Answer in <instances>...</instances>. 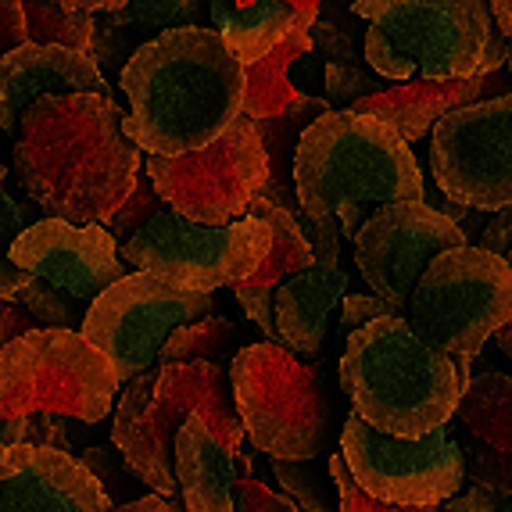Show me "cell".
<instances>
[{"mask_svg": "<svg viewBox=\"0 0 512 512\" xmlns=\"http://www.w3.org/2000/svg\"><path fill=\"white\" fill-rule=\"evenodd\" d=\"M11 165L47 215L108 226L137 187L144 151L111 94L40 97L22 119Z\"/></svg>", "mask_w": 512, "mask_h": 512, "instance_id": "obj_1", "label": "cell"}, {"mask_svg": "<svg viewBox=\"0 0 512 512\" xmlns=\"http://www.w3.org/2000/svg\"><path fill=\"white\" fill-rule=\"evenodd\" d=\"M129 97L126 133L144 154H190L244 115L248 72L215 26L169 29L119 72Z\"/></svg>", "mask_w": 512, "mask_h": 512, "instance_id": "obj_2", "label": "cell"}, {"mask_svg": "<svg viewBox=\"0 0 512 512\" xmlns=\"http://www.w3.org/2000/svg\"><path fill=\"white\" fill-rule=\"evenodd\" d=\"M301 208L316 222H341L355 240L362 222L384 205L427 201L416 151L380 115L344 108L305 129L294 162Z\"/></svg>", "mask_w": 512, "mask_h": 512, "instance_id": "obj_3", "label": "cell"}, {"mask_svg": "<svg viewBox=\"0 0 512 512\" xmlns=\"http://www.w3.org/2000/svg\"><path fill=\"white\" fill-rule=\"evenodd\" d=\"M470 355H448L423 341L409 316H384L344 337L341 384L366 423L394 437L448 427L473 384Z\"/></svg>", "mask_w": 512, "mask_h": 512, "instance_id": "obj_4", "label": "cell"}, {"mask_svg": "<svg viewBox=\"0 0 512 512\" xmlns=\"http://www.w3.org/2000/svg\"><path fill=\"white\" fill-rule=\"evenodd\" d=\"M190 416H205L212 430L244 452L248 427L240 419L230 366L219 362H154L122 387L111 419V444L126 470L158 495H180L176 437Z\"/></svg>", "mask_w": 512, "mask_h": 512, "instance_id": "obj_5", "label": "cell"}, {"mask_svg": "<svg viewBox=\"0 0 512 512\" xmlns=\"http://www.w3.org/2000/svg\"><path fill=\"white\" fill-rule=\"evenodd\" d=\"M230 373L248 441L269 459H323L341 441L351 412L341 359L301 362L298 351L258 341L240 348Z\"/></svg>", "mask_w": 512, "mask_h": 512, "instance_id": "obj_6", "label": "cell"}, {"mask_svg": "<svg viewBox=\"0 0 512 512\" xmlns=\"http://www.w3.org/2000/svg\"><path fill=\"white\" fill-rule=\"evenodd\" d=\"M355 15L369 22V69L394 83L480 76L495 33L487 0H359Z\"/></svg>", "mask_w": 512, "mask_h": 512, "instance_id": "obj_7", "label": "cell"}, {"mask_svg": "<svg viewBox=\"0 0 512 512\" xmlns=\"http://www.w3.org/2000/svg\"><path fill=\"white\" fill-rule=\"evenodd\" d=\"M8 258L22 269L15 301L40 326L83 330L86 312L111 283L129 276L133 265L122 258L119 237L104 222H69L43 215L26 226L8 248Z\"/></svg>", "mask_w": 512, "mask_h": 512, "instance_id": "obj_8", "label": "cell"}, {"mask_svg": "<svg viewBox=\"0 0 512 512\" xmlns=\"http://www.w3.org/2000/svg\"><path fill=\"white\" fill-rule=\"evenodd\" d=\"M122 380L83 330L36 326L0 351V416L54 412L101 423L119 402Z\"/></svg>", "mask_w": 512, "mask_h": 512, "instance_id": "obj_9", "label": "cell"}, {"mask_svg": "<svg viewBox=\"0 0 512 512\" xmlns=\"http://www.w3.org/2000/svg\"><path fill=\"white\" fill-rule=\"evenodd\" d=\"M269 251H273V226L262 215L251 212L230 226H208L172 208L158 212L137 237L122 244V258L133 269L154 273L180 291L201 294L251 280Z\"/></svg>", "mask_w": 512, "mask_h": 512, "instance_id": "obj_10", "label": "cell"}, {"mask_svg": "<svg viewBox=\"0 0 512 512\" xmlns=\"http://www.w3.org/2000/svg\"><path fill=\"white\" fill-rule=\"evenodd\" d=\"M409 323L434 348L477 359L480 348L512 323V262L480 244L444 251L419 276Z\"/></svg>", "mask_w": 512, "mask_h": 512, "instance_id": "obj_11", "label": "cell"}, {"mask_svg": "<svg viewBox=\"0 0 512 512\" xmlns=\"http://www.w3.org/2000/svg\"><path fill=\"white\" fill-rule=\"evenodd\" d=\"M154 190L172 212L208 226H230L251 215L255 197L269 183V154H265L258 122L240 115L219 140L190 154H147Z\"/></svg>", "mask_w": 512, "mask_h": 512, "instance_id": "obj_12", "label": "cell"}, {"mask_svg": "<svg viewBox=\"0 0 512 512\" xmlns=\"http://www.w3.org/2000/svg\"><path fill=\"white\" fill-rule=\"evenodd\" d=\"M341 452L369 495L398 505H444L466 487V452L452 423L423 437H394L351 409Z\"/></svg>", "mask_w": 512, "mask_h": 512, "instance_id": "obj_13", "label": "cell"}, {"mask_svg": "<svg viewBox=\"0 0 512 512\" xmlns=\"http://www.w3.org/2000/svg\"><path fill=\"white\" fill-rule=\"evenodd\" d=\"M212 294L180 291L154 273L133 269L90 305L83 333L108 355L122 387L158 362L165 341L180 326H190L212 312Z\"/></svg>", "mask_w": 512, "mask_h": 512, "instance_id": "obj_14", "label": "cell"}, {"mask_svg": "<svg viewBox=\"0 0 512 512\" xmlns=\"http://www.w3.org/2000/svg\"><path fill=\"white\" fill-rule=\"evenodd\" d=\"M430 169L444 197L473 212L512 205V94L466 104L430 133Z\"/></svg>", "mask_w": 512, "mask_h": 512, "instance_id": "obj_15", "label": "cell"}, {"mask_svg": "<svg viewBox=\"0 0 512 512\" xmlns=\"http://www.w3.org/2000/svg\"><path fill=\"white\" fill-rule=\"evenodd\" d=\"M466 244L470 233H462L459 222L441 208H430L427 201H398L376 208L362 222L355 237V265L376 298L391 301L402 316H409L412 291L430 262Z\"/></svg>", "mask_w": 512, "mask_h": 512, "instance_id": "obj_16", "label": "cell"}, {"mask_svg": "<svg viewBox=\"0 0 512 512\" xmlns=\"http://www.w3.org/2000/svg\"><path fill=\"white\" fill-rule=\"evenodd\" d=\"M305 237L316 248V265L287 276L276 287V323L283 333V348L305 359L323 355L326 337L333 330V308L348 298V273L341 269V222H316L301 208L294 212Z\"/></svg>", "mask_w": 512, "mask_h": 512, "instance_id": "obj_17", "label": "cell"}, {"mask_svg": "<svg viewBox=\"0 0 512 512\" xmlns=\"http://www.w3.org/2000/svg\"><path fill=\"white\" fill-rule=\"evenodd\" d=\"M0 512H115L83 459L47 444L0 448Z\"/></svg>", "mask_w": 512, "mask_h": 512, "instance_id": "obj_18", "label": "cell"}, {"mask_svg": "<svg viewBox=\"0 0 512 512\" xmlns=\"http://www.w3.org/2000/svg\"><path fill=\"white\" fill-rule=\"evenodd\" d=\"M69 94H108L94 54L58 43H26L0 58V126L8 137H18L26 111L40 97Z\"/></svg>", "mask_w": 512, "mask_h": 512, "instance_id": "obj_19", "label": "cell"}, {"mask_svg": "<svg viewBox=\"0 0 512 512\" xmlns=\"http://www.w3.org/2000/svg\"><path fill=\"white\" fill-rule=\"evenodd\" d=\"M176 477L190 512H237V484L251 477V459L233 452L205 416H190L176 437Z\"/></svg>", "mask_w": 512, "mask_h": 512, "instance_id": "obj_20", "label": "cell"}, {"mask_svg": "<svg viewBox=\"0 0 512 512\" xmlns=\"http://www.w3.org/2000/svg\"><path fill=\"white\" fill-rule=\"evenodd\" d=\"M251 212L262 215V219L273 226V251H269V258L262 262V269H258L251 280L237 283L233 291H237V301H240V308L248 312V319H255L258 330L273 344H283L280 323H276V287H280L287 276L301 273L308 265H316V248H312V240L301 230L298 215L287 212V208L273 205V201H265V197H255Z\"/></svg>", "mask_w": 512, "mask_h": 512, "instance_id": "obj_21", "label": "cell"}, {"mask_svg": "<svg viewBox=\"0 0 512 512\" xmlns=\"http://www.w3.org/2000/svg\"><path fill=\"white\" fill-rule=\"evenodd\" d=\"M484 76H466V79H427L416 76L409 83L384 86L380 94H369L355 104V111L366 115H380L402 133L409 144L423 140L427 133H434V126L452 115V111L477 104L484 97Z\"/></svg>", "mask_w": 512, "mask_h": 512, "instance_id": "obj_22", "label": "cell"}, {"mask_svg": "<svg viewBox=\"0 0 512 512\" xmlns=\"http://www.w3.org/2000/svg\"><path fill=\"white\" fill-rule=\"evenodd\" d=\"M205 15H212V0H129L119 11H97V40L90 54L119 69L144 47L147 36L201 26Z\"/></svg>", "mask_w": 512, "mask_h": 512, "instance_id": "obj_23", "label": "cell"}, {"mask_svg": "<svg viewBox=\"0 0 512 512\" xmlns=\"http://www.w3.org/2000/svg\"><path fill=\"white\" fill-rule=\"evenodd\" d=\"M333 108L326 97H308L301 94L291 108L273 119H255L258 133H262L265 154H269V183L258 197L273 201V205L287 208V212H301V197H298V183H294V162H298V144L305 137V129L316 119L330 115Z\"/></svg>", "mask_w": 512, "mask_h": 512, "instance_id": "obj_24", "label": "cell"}, {"mask_svg": "<svg viewBox=\"0 0 512 512\" xmlns=\"http://www.w3.org/2000/svg\"><path fill=\"white\" fill-rule=\"evenodd\" d=\"M305 18L287 0H255V4H237V0H212V26L222 33L244 65H255L276 43L287 40L291 29H298ZM312 26V22H308Z\"/></svg>", "mask_w": 512, "mask_h": 512, "instance_id": "obj_25", "label": "cell"}, {"mask_svg": "<svg viewBox=\"0 0 512 512\" xmlns=\"http://www.w3.org/2000/svg\"><path fill=\"white\" fill-rule=\"evenodd\" d=\"M316 47L312 40V26L301 22L298 29L287 33V40L276 43L273 51L265 54L255 65H244L248 72V97H244V115L248 119H273L283 115L294 101L301 97V90L291 83V65H298L301 58H308Z\"/></svg>", "mask_w": 512, "mask_h": 512, "instance_id": "obj_26", "label": "cell"}, {"mask_svg": "<svg viewBox=\"0 0 512 512\" xmlns=\"http://www.w3.org/2000/svg\"><path fill=\"white\" fill-rule=\"evenodd\" d=\"M452 423L498 452H512V376L480 373L462 394Z\"/></svg>", "mask_w": 512, "mask_h": 512, "instance_id": "obj_27", "label": "cell"}, {"mask_svg": "<svg viewBox=\"0 0 512 512\" xmlns=\"http://www.w3.org/2000/svg\"><path fill=\"white\" fill-rule=\"evenodd\" d=\"M244 348V337H240L237 323L222 316H205L190 326H180L165 341L158 362L169 366V362H219V366H233V359Z\"/></svg>", "mask_w": 512, "mask_h": 512, "instance_id": "obj_28", "label": "cell"}, {"mask_svg": "<svg viewBox=\"0 0 512 512\" xmlns=\"http://www.w3.org/2000/svg\"><path fill=\"white\" fill-rule=\"evenodd\" d=\"M273 477L305 512H341V487L330 459H273Z\"/></svg>", "mask_w": 512, "mask_h": 512, "instance_id": "obj_29", "label": "cell"}, {"mask_svg": "<svg viewBox=\"0 0 512 512\" xmlns=\"http://www.w3.org/2000/svg\"><path fill=\"white\" fill-rule=\"evenodd\" d=\"M29 43H58L72 51H94L97 15L94 11H69L54 0H26Z\"/></svg>", "mask_w": 512, "mask_h": 512, "instance_id": "obj_30", "label": "cell"}, {"mask_svg": "<svg viewBox=\"0 0 512 512\" xmlns=\"http://www.w3.org/2000/svg\"><path fill=\"white\" fill-rule=\"evenodd\" d=\"M452 430L459 434L462 452H466V473H470V484L487 487L502 498H512V452H498L491 444L477 441L466 430H459L452 423Z\"/></svg>", "mask_w": 512, "mask_h": 512, "instance_id": "obj_31", "label": "cell"}, {"mask_svg": "<svg viewBox=\"0 0 512 512\" xmlns=\"http://www.w3.org/2000/svg\"><path fill=\"white\" fill-rule=\"evenodd\" d=\"M165 201H162V194L154 190V180H151V172H140V180H137V187H133V194H129V201L119 208V212L111 215V222H108V230L119 237V244H126V240H133L140 230H144L147 222L154 219L158 212H165Z\"/></svg>", "mask_w": 512, "mask_h": 512, "instance_id": "obj_32", "label": "cell"}, {"mask_svg": "<svg viewBox=\"0 0 512 512\" xmlns=\"http://www.w3.org/2000/svg\"><path fill=\"white\" fill-rule=\"evenodd\" d=\"M330 470L337 477V487H341V512H441V505H398L369 495L359 484V477L351 473L344 452H330Z\"/></svg>", "mask_w": 512, "mask_h": 512, "instance_id": "obj_33", "label": "cell"}, {"mask_svg": "<svg viewBox=\"0 0 512 512\" xmlns=\"http://www.w3.org/2000/svg\"><path fill=\"white\" fill-rule=\"evenodd\" d=\"M323 90H326V101L337 104V111H344V108H355L362 97L380 94L384 86L376 83L369 72H362L355 61H326Z\"/></svg>", "mask_w": 512, "mask_h": 512, "instance_id": "obj_34", "label": "cell"}, {"mask_svg": "<svg viewBox=\"0 0 512 512\" xmlns=\"http://www.w3.org/2000/svg\"><path fill=\"white\" fill-rule=\"evenodd\" d=\"M384 316H402V312H398L391 301L376 298V294H348V298L341 301L337 330H341V337H348V333H355L359 326L373 323V319H384Z\"/></svg>", "mask_w": 512, "mask_h": 512, "instance_id": "obj_35", "label": "cell"}, {"mask_svg": "<svg viewBox=\"0 0 512 512\" xmlns=\"http://www.w3.org/2000/svg\"><path fill=\"white\" fill-rule=\"evenodd\" d=\"M237 512H301V505L291 495L269 491L262 480L244 477L237 484Z\"/></svg>", "mask_w": 512, "mask_h": 512, "instance_id": "obj_36", "label": "cell"}, {"mask_svg": "<svg viewBox=\"0 0 512 512\" xmlns=\"http://www.w3.org/2000/svg\"><path fill=\"white\" fill-rule=\"evenodd\" d=\"M29 43L26 0H0V51L11 54Z\"/></svg>", "mask_w": 512, "mask_h": 512, "instance_id": "obj_37", "label": "cell"}, {"mask_svg": "<svg viewBox=\"0 0 512 512\" xmlns=\"http://www.w3.org/2000/svg\"><path fill=\"white\" fill-rule=\"evenodd\" d=\"M441 512H512V498H502L495 491H487V487L473 484L470 491L448 498L441 505Z\"/></svg>", "mask_w": 512, "mask_h": 512, "instance_id": "obj_38", "label": "cell"}, {"mask_svg": "<svg viewBox=\"0 0 512 512\" xmlns=\"http://www.w3.org/2000/svg\"><path fill=\"white\" fill-rule=\"evenodd\" d=\"M312 40L323 47V54L330 61H355V47H351V40L333 22H316L312 26Z\"/></svg>", "mask_w": 512, "mask_h": 512, "instance_id": "obj_39", "label": "cell"}, {"mask_svg": "<svg viewBox=\"0 0 512 512\" xmlns=\"http://www.w3.org/2000/svg\"><path fill=\"white\" fill-rule=\"evenodd\" d=\"M495 219L487 222L484 237H480V248L495 251V255H509L512 248V205L502 208V212H491Z\"/></svg>", "mask_w": 512, "mask_h": 512, "instance_id": "obj_40", "label": "cell"}, {"mask_svg": "<svg viewBox=\"0 0 512 512\" xmlns=\"http://www.w3.org/2000/svg\"><path fill=\"white\" fill-rule=\"evenodd\" d=\"M36 326L40 323H36L18 301H4V344H11L15 337H22V333L36 330Z\"/></svg>", "mask_w": 512, "mask_h": 512, "instance_id": "obj_41", "label": "cell"}, {"mask_svg": "<svg viewBox=\"0 0 512 512\" xmlns=\"http://www.w3.org/2000/svg\"><path fill=\"white\" fill-rule=\"evenodd\" d=\"M119 512H190L187 509V502H172V498H165V495H144V498H133L129 505H122Z\"/></svg>", "mask_w": 512, "mask_h": 512, "instance_id": "obj_42", "label": "cell"}, {"mask_svg": "<svg viewBox=\"0 0 512 512\" xmlns=\"http://www.w3.org/2000/svg\"><path fill=\"white\" fill-rule=\"evenodd\" d=\"M54 4H61V8L69 11H119L122 4H129V0H54Z\"/></svg>", "mask_w": 512, "mask_h": 512, "instance_id": "obj_43", "label": "cell"}, {"mask_svg": "<svg viewBox=\"0 0 512 512\" xmlns=\"http://www.w3.org/2000/svg\"><path fill=\"white\" fill-rule=\"evenodd\" d=\"M491 4V15H495V26L502 29L512 40V0H487Z\"/></svg>", "mask_w": 512, "mask_h": 512, "instance_id": "obj_44", "label": "cell"}, {"mask_svg": "<svg viewBox=\"0 0 512 512\" xmlns=\"http://www.w3.org/2000/svg\"><path fill=\"white\" fill-rule=\"evenodd\" d=\"M237 4H255V0H237ZM287 4H291V8H298L301 11V18H305V22H312V26H316L319 22V4H323V0H287Z\"/></svg>", "mask_w": 512, "mask_h": 512, "instance_id": "obj_45", "label": "cell"}, {"mask_svg": "<svg viewBox=\"0 0 512 512\" xmlns=\"http://www.w3.org/2000/svg\"><path fill=\"white\" fill-rule=\"evenodd\" d=\"M505 258H509V262H512V248H509V255H505ZM495 348L502 351L505 359L512 362V323H505L502 330L495 333Z\"/></svg>", "mask_w": 512, "mask_h": 512, "instance_id": "obj_46", "label": "cell"}, {"mask_svg": "<svg viewBox=\"0 0 512 512\" xmlns=\"http://www.w3.org/2000/svg\"><path fill=\"white\" fill-rule=\"evenodd\" d=\"M505 69H509V76H512V40H509V58H505Z\"/></svg>", "mask_w": 512, "mask_h": 512, "instance_id": "obj_47", "label": "cell"}, {"mask_svg": "<svg viewBox=\"0 0 512 512\" xmlns=\"http://www.w3.org/2000/svg\"><path fill=\"white\" fill-rule=\"evenodd\" d=\"M301 512H305V509H301Z\"/></svg>", "mask_w": 512, "mask_h": 512, "instance_id": "obj_48", "label": "cell"}]
</instances>
